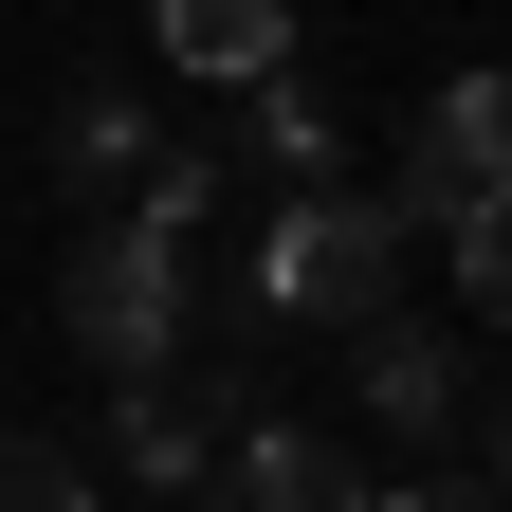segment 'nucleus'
<instances>
[{"mask_svg":"<svg viewBox=\"0 0 512 512\" xmlns=\"http://www.w3.org/2000/svg\"><path fill=\"white\" fill-rule=\"evenodd\" d=\"M238 147L293 165V183H330V147H348V128H330V74H256L238 92Z\"/></svg>","mask_w":512,"mask_h":512,"instance_id":"nucleus-9","label":"nucleus"},{"mask_svg":"<svg viewBox=\"0 0 512 512\" xmlns=\"http://www.w3.org/2000/svg\"><path fill=\"white\" fill-rule=\"evenodd\" d=\"M202 512H366V476L330 458V439H293V421H238L220 476H202Z\"/></svg>","mask_w":512,"mask_h":512,"instance_id":"nucleus-6","label":"nucleus"},{"mask_svg":"<svg viewBox=\"0 0 512 512\" xmlns=\"http://www.w3.org/2000/svg\"><path fill=\"white\" fill-rule=\"evenodd\" d=\"M476 202H512V74H439V110L403 128L384 220H403V238H458Z\"/></svg>","mask_w":512,"mask_h":512,"instance_id":"nucleus-3","label":"nucleus"},{"mask_svg":"<svg viewBox=\"0 0 512 512\" xmlns=\"http://www.w3.org/2000/svg\"><path fill=\"white\" fill-rule=\"evenodd\" d=\"M147 55L202 92H256V74H293V0H147Z\"/></svg>","mask_w":512,"mask_h":512,"instance_id":"nucleus-5","label":"nucleus"},{"mask_svg":"<svg viewBox=\"0 0 512 512\" xmlns=\"http://www.w3.org/2000/svg\"><path fill=\"white\" fill-rule=\"evenodd\" d=\"M366 512H512V494H476V476H421V494H366Z\"/></svg>","mask_w":512,"mask_h":512,"instance_id":"nucleus-13","label":"nucleus"},{"mask_svg":"<svg viewBox=\"0 0 512 512\" xmlns=\"http://www.w3.org/2000/svg\"><path fill=\"white\" fill-rule=\"evenodd\" d=\"M476 494H512V384L476 403Z\"/></svg>","mask_w":512,"mask_h":512,"instance_id":"nucleus-12","label":"nucleus"},{"mask_svg":"<svg viewBox=\"0 0 512 512\" xmlns=\"http://www.w3.org/2000/svg\"><path fill=\"white\" fill-rule=\"evenodd\" d=\"M55 183H92V202H128V183H147V110H128L110 74L55 92Z\"/></svg>","mask_w":512,"mask_h":512,"instance_id":"nucleus-8","label":"nucleus"},{"mask_svg":"<svg viewBox=\"0 0 512 512\" xmlns=\"http://www.w3.org/2000/svg\"><path fill=\"white\" fill-rule=\"evenodd\" d=\"M458 311H476V330H512V202L458 220Z\"/></svg>","mask_w":512,"mask_h":512,"instance_id":"nucleus-11","label":"nucleus"},{"mask_svg":"<svg viewBox=\"0 0 512 512\" xmlns=\"http://www.w3.org/2000/svg\"><path fill=\"white\" fill-rule=\"evenodd\" d=\"M0 512H92V458L74 439H0Z\"/></svg>","mask_w":512,"mask_h":512,"instance_id":"nucleus-10","label":"nucleus"},{"mask_svg":"<svg viewBox=\"0 0 512 512\" xmlns=\"http://www.w3.org/2000/svg\"><path fill=\"white\" fill-rule=\"evenodd\" d=\"M366 421H403V439L458 421V348H439L421 311H366Z\"/></svg>","mask_w":512,"mask_h":512,"instance_id":"nucleus-7","label":"nucleus"},{"mask_svg":"<svg viewBox=\"0 0 512 512\" xmlns=\"http://www.w3.org/2000/svg\"><path fill=\"white\" fill-rule=\"evenodd\" d=\"M183 293H202V238H183V220H147V202H110L74 256H55V330H74L110 384L183 366Z\"/></svg>","mask_w":512,"mask_h":512,"instance_id":"nucleus-1","label":"nucleus"},{"mask_svg":"<svg viewBox=\"0 0 512 512\" xmlns=\"http://www.w3.org/2000/svg\"><path fill=\"white\" fill-rule=\"evenodd\" d=\"M220 439H238V366H147V384H110V458H128V476L202 494Z\"/></svg>","mask_w":512,"mask_h":512,"instance_id":"nucleus-4","label":"nucleus"},{"mask_svg":"<svg viewBox=\"0 0 512 512\" xmlns=\"http://www.w3.org/2000/svg\"><path fill=\"white\" fill-rule=\"evenodd\" d=\"M256 311H311V330H366V311H403V220H384V183H293L275 220H256Z\"/></svg>","mask_w":512,"mask_h":512,"instance_id":"nucleus-2","label":"nucleus"}]
</instances>
